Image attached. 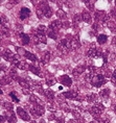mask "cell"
Segmentation results:
<instances>
[{"label":"cell","instance_id":"cell-18","mask_svg":"<svg viewBox=\"0 0 116 123\" xmlns=\"http://www.w3.org/2000/svg\"><path fill=\"white\" fill-rule=\"evenodd\" d=\"M47 36L49 37V38L51 39H53V40H57L58 39V36H57V32H56V30H53L52 28H50V27H48L47 28Z\"/></svg>","mask_w":116,"mask_h":123},{"label":"cell","instance_id":"cell-37","mask_svg":"<svg viewBox=\"0 0 116 123\" xmlns=\"http://www.w3.org/2000/svg\"><path fill=\"white\" fill-rule=\"evenodd\" d=\"M73 115H74V117H75V118L76 119H80V117H81V114H80V112H77V111H73Z\"/></svg>","mask_w":116,"mask_h":123},{"label":"cell","instance_id":"cell-10","mask_svg":"<svg viewBox=\"0 0 116 123\" xmlns=\"http://www.w3.org/2000/svg\"><path fill=\"white\" fill-rule=\"evenodd\" d=\"M11 82V78L8 77L4 70H0V84L1 85H8Z\"/></svg>","mask_w":116,"mask_h":123},{"label":"cell","instance_id":"cell-39","mask_svg":"<svg viewBox=\"0 0 116 123\" xmlns=\"http://www.w3.org/2000/svg\"><path fill=\"white\" fill-rule=\"evenodd\" d=\"M17 51L18 52H19V53L20 54H22V55H24V54H25V50H24V49H22V48H17Z\"/></svg>","mask_w":116,"mask_h":123},{"label":"cell","instance_id":"cell-20","mask_svg":"<svg viewBox=\"0 0 116 123\" xmlns=\"http://www.w3.org/2000/svg\"><path fill=\"white\" fill-rule=\"evenodd\" d=\"M44 95L46 96L49 100H52L53 97H54V94H53V91L50 90V89H47V90H44Z\"/></svg>","mask_w":116,"mask_h":123},{"label":"cell","instance_id":"cell-29","mask_svg":"<svg viewBox=\"0 0 116 123\" xmlns=\"http://www.w3.org/2000/svg\"><path fill=\"white\" fill-rule=\"evenodd\" d=\"M30 101H32L36 104H40V99L37 96H35V95H30Z\"/></svg>","mask_w":116,"mask_h":123},{"label":"cell","instance_id":"cell-8","mask_svg":"<svg viewBox=\"0 0 116 123\" xmlns=\"http://www.w3.org/2000/svg\"><path fill=\"white\" fill-rule=\"evenodd\" d=\"M102 53L98 51V49L96 48V46L94 45V44H92L91 45V47H90V49L88 50V52H87V55H88V57H97L98 55H100Z\"/></svg>","mask_w":116,"mask_h":123},{"label":"cell","instance_id":"cell-42","mask_svg":"<svg viewBox=\"0 0 116 123\" xmlns=\"http://www.w3.org/2000/svg\"><path fill=\"white\" fill-rule=\"evenodd\" d=\"M113 16H114V17L116 18V8H115L114 11H113Z\"/></svg>","mask_w":116,"mask_h":123},{"label":"cell","instance_id":"cell-23","mask_svg":"<svg viewBox=\"0 0 116 123\" xmlns=\"http://www.w3.org/2000/svg\"><path fill=\"white\" fill-rule=\"evenodd\" d=\"M24 56H25L26 58H28V60H30V61H32V62H36V61H37L36 55L32 54V52H29V51H26L25 54H24Z\"/></svg>","mask_w":116,"mask_h":123},{"label":"cell","instance_id":"cell-32","mask_svg":"<svg viewBox=\"0 0 116 123\" xmlns=\"http://www.w3.org/2000/svg\"><path fill=\"white\" fill-rule=\"evenodd\" d=\"M103 77H105V78H110V77H112L111 71H110L109 69H106V70H105V72L103 73Z\"/></svg>","mask_w":116,"mask_h":123},{"label":"cell","instance_id":"cell-3","mask_svg":"<svg viewBox=\"0 0 116 123\" xmlns=\"http://www.w3.org/2000/svg\"><path fill=\"white\" fill-rule=\"evenodd\" d=\"M3 57L6 61L11 62L13 65H16L18 62H19V60L16 57V55H15L11 50H4V52H3Z\"/></svg>","mask_w":116,"mask_h":123},{"label":"cell","instance_id":"cell-15","mask_svg":"<svg viewBox=\"0 0 116 123\" xmlns=\"http://www.w3.org/2000/svg\"><path fill=\"white\" fill-rule=\"evenodd\" d=\"M49 27L57 31L58 29H60V28H62V27H63V23L61 22L60 20H56V21H53V22H51V24H50Z\"/></svg>","mask_w":116,"mask_h":123},{"label":"cell","instance_id":"cell-43","mask_svg":"<svg viewBox=\"0 0 116 123\" xmlns=\"http://www.w3.org/2000/svg\"><path fill=\"white\" fill-rule=\"evenodd\" d=\"M1 23H2V19H1V17H0V25H1Z\"/></svg>","mask_w":116,"mask_h":123},{"label":"cell","instance_id":"cell-6","mask_svg":"<svg viewBox=\"0 0 116 123\" xmlns=\"http://www.w3.org/2000/svg\"><path fill=\"white\" fill-rule=\"evenodd\" d=\"M44 112H45V109L42 105H40V104H37L36 106H33L32 109H30V113H32V116H35V117L43 115Z\"/></svg>","mask_w":116,"mask_h":123},{"label":"cell","instance_id":"cell-31","mask_svg":"<svg viewBox=\"0 0 116 123\" xmlns=\"http://www.w3.org/2000/svg\"><path fill=\"white\" fill-rule=\"evenodd\" d=\"M107 25H108V27L112 30V31H116V24L114 22H108Z\"/></svg>","mask_w":116,"mask_h":123},{"label":"cell","instance_id":"cell-21","mask_svg":"<svg viewBox=\"0 0 116 123\" xmlns=\"http://www.w3.org/2000/svg\"><path fill=\"white\" fill-rule=\"evenodd\" d=\"M107 41H108V37L106 35H99L97 37V42H98V44H105Z\"/></svg>","mask_w":116,"mask_h":123},{"label":"cell","instance_id":"cell-28","mask_svg":"<svg viewBox=\"0 0 116 123\" xmlns=\"http://www.w3.org/2000/svg\"><path fill=\"white\" fill-rule=\"evenodd\" d=\"M17 67V68H19V69H22V70H24L26 68V66H28V65H26V64H24V62H18V63L16 64V65H15Z\"/></svg>","mask_w":116,"mask_h":123},{"label":"cell","instance_id":"cell-26","mask_svg":"<svg viewBox=\"0 0 116 123\" xmlns=\"http://www.w3.org/2000/svg\"><path fill=\"white\" fill-rule=\"evenodd\" d=\"M28 69H29L32 72L35 73V74H37L38 76H41V74H40V70H39L38 68H36L35 66H28Z\"/></svg>","mask_w":116,"mask_h":123},{"label":"cell","instance_id":"cell-2","mask_svg":"<svg viewBox=\"0 0 116 123\" xmlns=\"http://www.w3.org/2000/svg\"><path fill=\"white\" fill-rule=\"evenodd\" d=\"M92 86H94L95 88H99L102 87L103 85L106 84V78L103 77V74H96V75H93L92 79H91V82H90Z\"/></svg>","mask_w":116,"mask_h":123},{"label":"cell","instance_id":"cell-7","mask_svg":"<svg viewBox=\"0 0 116 123\" xmlns=\"http://www.w3.org/2000/svg\"><path fill=\"white\" fill-rule=\"evenodd\" d=\"M39 7L42 8V11H43V13H44V16L46 18H50L51 16H52V10L48 6L46 2H42Z\"/></svg>","mask_w":116,"mask_h":123},{"label":"cell","instance_id":"cell-25","mask_svg":"<svg viewBox=\"0 0 116 123\" xmlns=\"http://www.w3.org/2000/svg\"><path fill=\"white\" fill-rule=\"evenodd\" d=\"M100 96H102L103 98H108L109 97V95H110V90L109 89H105V90H103V91H100Z\"/></svg>","mask_w":116,"mask_h":123},{"label":"cell","instance_id":"cell-12","mask_svg":"<svg viewBox=\"0 0 116 123\" xmlns=\"http://www.w3.org/2000/svg\"><path fill=\"white\" fill-rule=\"evenodd\" d=\"M19 16H20V19L21 20H25L27 19L29 16H30V10L27 7H22L19 13Z\"/></svg>","mask_w":116,"mask_h":123},{"label":"cell","instance_id":"cell-33","mask_svg":"<svg viewBox=\"0 0 116 123\" xmlns=\"http://www.w3.org/2000/svg\"><path fill=\"white\" fill-rule=\"evenodd\" d=\"M82 21V15H75L73 18V22L74 23H80Z\"/></svg>","mask_w":116,"mask_h":123},{"label":"cell","instance_id":"cell-44","mask_svg":"<svg viewBox=\"0 0 116 123\" xmlns=\"http://www.w3.org/2000/svg\"><path fill=\"white\" fill-rule=\"evenodd\" d=\"M114 112L116 113V106H114Z\"/></svg>","mask_w":116,"mask_h":123},{"label":"cell","instance_id":"cell-30","mask_svg":"<svg viewBox=\"0 0 116 123\" xmlns=\"http://www.w3.org/2000/svg\"><path fill=\"white\" fill-rule=\"evenodd\" d=\"M2 105L4 106V109L5 110H7V111H13V104H12L11 102H4Z\"/></svg>","mask_w":116,"mask_h":123},{"label":"cell","instance_id":"cell-16","mask_svg":"<svg viewBox=\"0 0 116 123\" xmlns=\"http://www.w3.org/2000/svg\"><path fill=\"white\" fill-rule=\"evenodd\" d=\"M85 67L84 66H78V67H76V68L73 70V76H80L81 74H83V72L85 71Z\"/></svg>","mask_w":116,"mask_h":123},{"label":"cell","instance_id":"cell-41","mask_svg":"<svg viewBox=\"0 0 116 123\" xmlns=\"http://www.w3.org/2000/svg\"><path fill=\"white\" fill-rule=\"evenodd\" d=\"M5 120H6V118H5L4 116H0V123H2V122H4Z\"/></svg>","mask_w":116,"mask_h":123},{"label":"cell","instance_id":"cell-36","mask_svg":"<svg viewBox=\"0 0 116 123\" xmlns=\"http://www.w3.org/2000/svg\"><path fill=\"white\" fill-rule=\"evenodd\" d=\"M10 96L12 97V99H13V101H14V102H19V99H18V98H17V96H16V95H15L14 93H11L10 94Z\"/></svg>","mask_w":116,"mask_h":123},{"label":"cell","instance_id":"cell-34","mask_svg":"<svg viewBox=\"0 0 116 123\" xmlns=\"http://www.w3.org/2000/svg\"><path fill=\"white\" fill-rule=\"evenodd\" d=\"M57 15H58V16H59L60 18H66V16H67L66 13H65V12H64L63 10H59V11H58Z\"/></svg>","mask_w":116,"mask_h":123},{"label":"cell","instance_id":"cell-35","mask_svg":"<svg viewBox=\"0 0 116 123\" xmlns=\"http://www.w3.org/2000/svg\"><path fill=\"white\" fill-rule=\"evenodd\" d=\"M46 84H47L48 86H53L54 84H56V79H54V78L47 79V80H46Z\"/></svg>","mask_w":116,"mask_h":123},{"label":"cell","instance_id":"cell-4","mask_svg":"<svg viewBox=\"0 0 116 123\" xmlns=\"http://www.w3.org/2000/svg\"><path fill=\"white\" fill-rule=\"evenodd\" d=\"M103 111H105V106H103V104L97 102V103H95V105L90 110V113L92 114L94 117H98L100 114L103 112Z\"/></svg>","mask_w":116,"mask_h":123},{"label":"cell","instance_id":"cell-9","mask_svg":"<svg viewBox=\"0 0 116 123\" xmlns=\"http://www.w3.org/2000/svg\"><path fill=\"white\" fill-rule=\"evenodd\" d=\"M63 96H65L66 98H69V99H74V100H81L80 99V95H78L77 91H68L65 92L63 94Z\"/></svg>","mask_w":116,"mask_h":123},{"label":"cell","instance_id":"cell-46","mask_svg":"<svg viewBox=\"0 0 116 123\" xmlns=\"http://www.w3.org/2000/svg\"><path fill=\"white\" fill-rule=\"evenodd\" d=\"M90 123H97V122H95V121H92V122H90Z\"/></svg>","mask_w":116,"mask_h":123},{"label":"cell","instance_id":"cell-13","mask_svg":"<svg viewBox=\"0 0 116 123\" xmlns=\"http://www.w3.org/2000/svg\"><path fill=\"white\" fill-rule=\"evenodd\" d=\"M59 80H60V82H62L64 86H66V87H70V86L72 85V80L68 75H62L59 78Z\"/></svg>","mask_w":116,"mask_h":123},{"label":"cell","instance_id":"cell-5","mask_svg":"<svg viewBox=\"0 0 116 123\" xmlns=\"http://www.w3.org/2000/svg\"><path fill=\"white\" fill-rule=\"evenodd\" d=\"M33 42L39 43L42 42L43 44H46V37H45V32H42L40 30H37L35 37H33Z\"/></svg>","mask_w":116,"mask_h":123},{"label":"cell","instance_id":"cell-14","mask_svg":"<svg viewBox=\"0 0 116 123\" xmlns=\"http://www.w3.org/2000/svg\"><path fill=\"white\" fill-rule=\"evenodd\" d=\"M5 118L10 123H15L16 122V115L12 112V111H7V113L5 114Z\"/></svg>","mask_w":116,"mask_h":123},{"label":"cell","instance_id":"cell-22","mask_svg":"<svg viewBox=\"0 0 116 123\" xmlns=\"http://www.w3.org/2000/svg\"><path fill=\"white\" fill-rule=\"evenodd\" d=\"M18 81H19V84L21 85V87H22L23 89H28L30 88V85H29V82H27L26 80H24V79H18Z\"/></svg>","mask_w":116,"mask_h":123},{"label":"cell","instance_id":"cell-19","mask_svg":"<svg viewBox=\"0 0 116 123\" xmlns=\"http://www.w3.org/2000/svg\"><path fill=\"white\" fill-rule=\"evenodd\" d=\"M82 20L85 21L86 23H91V15L88 12H84L82 14Z\"/></svg>","mask_w":116,"mask_h":123},{"label":"cell","instance_id":"cell-40","mask_svg":"<svg viewBox=\"0 0 116 123\" xmlns=\"http://www.w3.org/2000/svg\"><path fill=\"white\" fill-rule=\"evenodd\" d=\"M63 27L64 28H68L69 27V22H64L63 23Z\"/></svg>","mask_w":116,"mask_h":123},{"label":"cell","instance_id":"cell-24","mask_svg":"<svg viewBox=\"0 0 116 123\" xmlns=\"http://www.w3.org/2000/svg\"><path fill=\"white\" fill-rule=\"evenodd\" d=\"M86 99H87L88 102H95L97 100V95L96 94H90L86 97Z\"/></svg>","mask_w":116,"mask_h":123},{"label":"cell","instance_id":"cell-38","mask_svg":"<svg viewBox=\"0 0 116 123\" xmlns=\"http://www.w3.org/2000/svg\"><path fill=\"white\" fill-rule=\"evenodd\" d=\"M112 81H113V84H115L116 85V70L114 72H113V74H112Z\"/></svg>","mask_w":116,"mask_h":123},{"label":"cell","instance_id":"cell-1","mask_svg":"<svg viewBox=\"0 0 116 123\" xmlns=\"http://www.w3.org/2000/svg\"><path fill=\"white\" fill-rule=\"evenodd\" d=\"M58 49H59V51H61L63 54H66L69 50H71L72 49L71 41H68L67 39L61 40L60 43L58 44Z\"/></svg>","mask_w":116,"mask_h":123},{"label":"cell","instance_id":"cell-45","mask_svg":"<svg viewBox=\"0 0 116 123\" xmlns=\"http://www.w3.org/2000/svg\"><path fill=\"white\" fill-rule=\"evenodd\" d=\"M0 95H2V91L1 90H0Z\"/></svg>","mask_w":116,"mask_h":123},{"label":"cell","instance_id":"cell-17","mask_svg":"<svg viewBox=\"0 0 116 123\" xmlns=\"http://www.w3.org/2000/svg\"><path fill=\"white\" fill-rule=\"evenodd\" d=\"M20 40H21V43H22L23 45H27V44H29V37L25 35V33H20Z\"/></svg>","mask_w":116,"mask_h":123},{"label":"cell","instance_id":"cell-11","mask_svg":"<svg viewBox=\"0 0 116 123\" xmlns=\"http://www.w3.org/2000/svg\"><path fill=\"white\" fill-rule=\"evenodd\" d=\"M17 114L18 116H20V118L24 120V121H29L30 120V116L27 114V112H25L22 107H18L17 109Z\"/></svg>","mask_w":116,"mask_h":123},{"label":"cell","instance_id":"cell-27","mask_svg":"<svg viewBox=\"0 0 116 123\" xmlns=\"http://www.w3.org/2000/svg\"><path fill=\"white\" fill-rule=\"evenodd\" d=\"M50 61V53L49 52H45L44 53V56H43V58H42V62H43V63H48V62Z\"/></svg>","mask_w":116,"mask_h":123}]
</instances>
